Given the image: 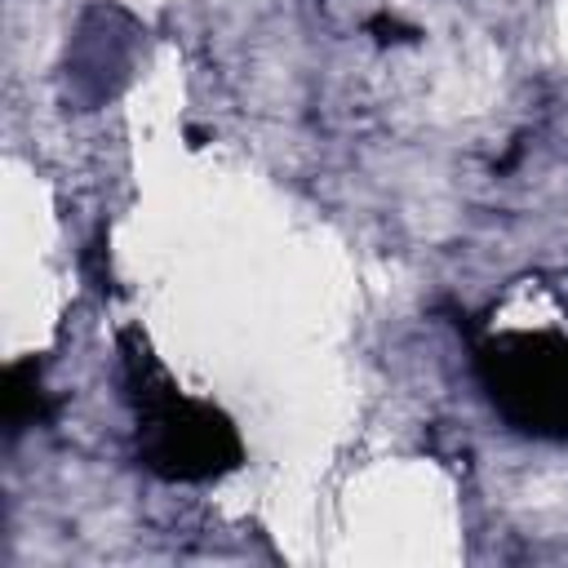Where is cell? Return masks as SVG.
I'll return each mask as SVG.
<instances>
[{
    "instance_id": "4",
    "label": "cell",
    "mask_w": 568,
    "mask_h": 568,
    "mask_svg": "<svg viewBox=\"0 0 568 568\" xmlns=\"http://www.w3.org/2000/svg\"><path fill=\"white\" fill-rule=\"evenodd\" d=\"M368 31L382 40V44H399V40H417L422 31L417 27H408V22H399V18H390V13H377L373 22H368Z\"/></svg>"
},
{
    "instance_id": "1",
    "label": "cell",
    "mask_w": 568,
    "mask_h": 568,
    "mask_svg": "<svg viewBox=\"0 0 568 568\" xmlns=\"http://www.w3.org/2000/svg\"><path fill=\"white\" fill-rule=\"evenodd\" d=\"M124 395L138 417V457L169 484H204L240 466L244 448L231 417L204 399H191L155 364L138 333H120Z\"/></svg>"
},
{
    "instance_id": "2",
    "label": "cell",
    "mask_w": 568,
    "mask_h": 568,
    "mask_svg": "<svg viewBox=\"0 0 568 568\" xmlns=\"http://www.w3.org/2000/svg\"><path fill=\"white\" fill-rule=\"evenodd\" d=\"M475 377L515 430L568 439V337L493 333L475 342Z\"/></svg>"
},
{
    "instance_id": "3",
    "label": "cell",
    "mask_w": 568,
    "mask_h": 568,
    "mask_svg": "<svg viewBox=\"0 0 568 568\" xmlns=\"http://www.w3.org/2000/svg\"><path fill=\"white\" fill-rule=\"evenodd\" d=\"M53 417V404L40 386V359H13L4 368V430L22 435L27 426H40Z\"/></svg>"
}]
</instances>
